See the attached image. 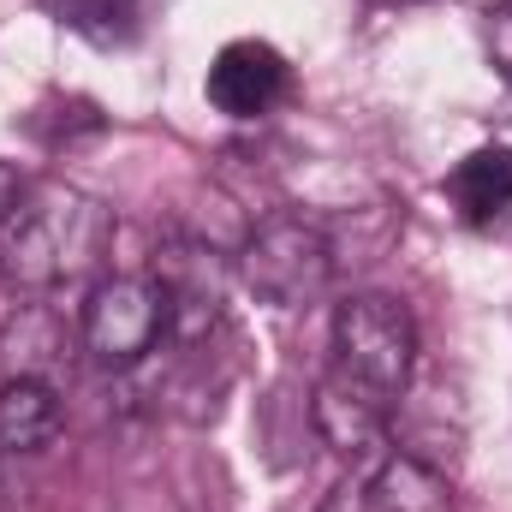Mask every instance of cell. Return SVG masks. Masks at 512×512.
I'll return each mask as SVG.
<instances>
[{"label":"cell","instance_id":"1","mask_svg":"<svg viewBox=\"0 0 512 512\" xmlns=\"http://www.w3.org/2000/svg\"><path fill=\"white\" fill-rule=\"evenodd\" d=\"M114 245V209L66 179L24 185L0 215V280L18 292H54L84 274Z\"/></svg>","mask_w":512,"mask_h":512},{"label":"cell","instance_id":"2","mask_svg":"<svg viewBox=\"0 0 512 512\" xmlns=\"http://www.w3.org/2000/svg\"><path fill=\"white\" fill-rule=\"evenodd\" d=\"M411 370H417V322L399 298L358 292L334 310V364H328L334 382L393 411L399 393L411 387Z\"/></svg>","mask_w":512,"mask_h":512},{"label":"cell","instance_id":"3","mask_svg":"<svg viewBox=\"0 0 512 512\" xmlns=\"http://www.w3.org/2000/svg\"><path fill=\"white\" fill-rule=\"evenodd\" d=\"M239 274H245V286H251L262 304H274V310H304V304H316V298L328 292V280H334V245H328V233H322L310 215L280 209V215H262L251 233H245V245H239Z\"/></svg>","mask_w":512,"mask_h":512},{"label":"cell","instance_id":"4","mask_svg":"<svg viewBox=\"0 0 512 512\" xmlns=\"http://www.w3.org/2000/svg\"><path fill=\"white\" fill-rule=\"evenodd\" d=\"M167 334V292L155 274H114L84 304V352L102 370H131Z\"/></svg>","mask_w":512,"mask_h":512},{"label":"cell","instance_id":"5","mask_svg":"<svg viewBox=\"0 0 512 512\" xmlns=\"http://www.w3.org/2000/svg\"><path fill=\"white\" fill-rule=\"evenodd\" d=\"M155 280L167 292V328H179L185 340H197V334H209L221 322V298L227 292H221V262H215L209 245L173 239L155 256Z\"/></svg>","mask_w":512,"mask_h":512},{"label":"cell","instance_id":"6","mask_svg":"<svg viewBox=\"0 0 512 512\" xmlns=\"http://www.w3.org/2000/svg\"><path fill=\"white\" fill-rule=\"evenodd\" d=\"M286 96V60L268 42H227L209 66V102L227 120H256Z\"/></svg>","mask_w":512,"mask_h":512},{"label":"cell","instance_id":"7","mask_svg":"<svg viewBox=\"0 0 512 512\" xmlns=\"http://www.w3.org/2000/svg\"><path fill=\"white\" fill-rule=\"evenodd\" d=\"M447 197H453L459 221H471V227H507L512 221V149L489 143V149L465 155L447 173Z\"/></svg>","mask_w":512,"mask_h":512},{"label":"cell","instance_id":"8","mask_svg":"<svg viewBox=\"0 0 512 512\" xmlns=\"http://www.w3.org/2000/svg\"><path fill=\"white\" fill-rule=\"evenodd\" d=\"M66 411L60 393L42 376H12L0 387V453H42L60 435Z\"/></svg>","mask_w":512,"mask_h":512},{"label":"cell","instance_id":"9","mask_svg":"<svg viewBox=\"0 0 512 512\" xmlns=\"http://www.w3.org/2000/svg\"><path fill=\"white\" fill-rule=\"evenodd\" d=\"M370 495L382 512H453V495H447V477L411 453H382L370 471H364Z\"/></svg>","mask_w":512,"mask_h":512},{"label":"cell","instance_id":"10","mask_svg":"<svg viewBox=\"0 0 512 512\" xmlns=\"http://www.w3.org/2000/svg\"><path fill=\"white\" fill-rule=\"evenodd\" d=\"M489 60H495V72L512 84V6L507 12H489Z\"/></svg>","mask_w":512,"mask_h":512},{"label":"cell","instance_id":"11","mask_svg":"<svg viewBox=\"0 0 512 512\" xmlns=\"http://www.w3.org/2000/svg\"><path fill=\"white\" fill-rule=\"evenodd\" d=\"M316 512H382V507H376L370 483H364V477H352V483H340V489H334V495H328Z\"/></svg>","mask_w":512,"mask_h":512},{"label":"cell","instance_id":"12","mask_svg":"<svg viewBox=\"0 0 512 512\" xmlns=\"http://www.w3.org/2000/svg\"><path fill=\"white\" fill-rule=\"evenodd\" d=\"M18 191H24V179H18V167L12 161H0V215L18 203Z\"/></svg>","mask_w":512,"mask_h":512},{"label":"cell","instance_id":"13","mask_svg":"<svg viewBox=\"0 0 512 512\" xmlns=\"http://www.w3.org/2000/svg\"><path fill=\"white\" fill-rule=\"evenodd\" d=\"M370 6H423V0H370Z\"/></svg>","mask_w":512,"mask_h":512},{"label":"cell","instance_id":"14","mask_svg":"<svg viewBox=\"0 0 512 512\" xmlns=\"http://www.w3.org/2000/svg\"><path fill=\"white\" fill-rule=\"evenodd\" d=\"M66 6H90V0H66Z\"/></svg>","mask_w":512,"mask_h":512}]
</instances>
